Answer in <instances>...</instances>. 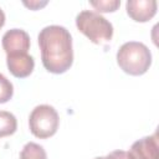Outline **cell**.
I'll return each instance as SVG.
<instances>
[{"label": "cell", "mask_w": 159, "mask_h": 159, "mask_svg": "<svg viewBox=\"0 0 159 159\" xmlns=\"http://www.w3.org/2000/svg\"><path fill=\"white\" fill-rule=\"evenodd\" d=\"M39 46L43 67L51 73H65L73 63L72 36L60 25L43 27L39 34Z\"/></svg>", "instance_id": "1"}, {"label": "cell", "mask_w": 159, "mask_h": 159, "mask_svg": "<svg viewBox=\"0 0 159 159\" xmlns=\"http://www.w3.org/2000/svg\"><path fill=\"white\" fill-rule=\"evenodd\" d=\"M117 63L120 70L130 76L144 75L152 65L150 50L142 42H125L117 52Z\"/></svg>", "instance_id": "2"}, {"label": "cell", "mask_w": 159, "mask_h": 159, "mask_svg": "<svg viewBox=\"0 0 159 159\" xmlns=\"http://www.w3.org/2000/svg\"><path fill=\"white\" fill-rule=\"evenodd\" d=\"M76 26L89 41L101 45L111 41L113 36L112 24L99 12L83 10L76 16Z\"/></svg>", "instance_id": "3"}, {"label": "cell", "mask_w": 159, "mask_h": 159, "mask_svg": "<svg viewBox=\"0 0 159 159\" xmlns=\"http://www.w3.org/2000/svg\"><path fill=\"white\" fill-rule=\"evenodd\" d=\"M60 124L57 111L50 104L36 106L29 117V127L31 133L40 139L52 137Z\"/></svg>", "instance_id": "4"}, {"label": "cell", "mask_w": 159, "mask_h": 159, "mask_svg": "<svg viewBox=\"0 0 159 159\" xmlns=\"http://www.w3.org/2000/svg\"><path fill=\"white\" fill-rule=\"evenodd\" d=\"M1 43L6 55L27 53L30 50V36L25 30L11 29L4 34Z\"/></svg>", "instance_id": "5"}, {"label": "cell", "mask_w": 159, "mask_h": 159, "mask_svg": "<svg viewBox=\"0 0 159 159\" xmlns=\"http://www.w3.org/2000/svg\"><path fill=\"white\" fill-rule=\"evenodd\" d=\"M128 153L133 159H159V145L157 133L143 137L134 142Z\"/></svg>", "instance_id": "6"}, {"label": "cell", "mask_w": 159, "mask_h": 159, "mask_svg": "<svg viewBox=\"0 0 159 159\" xmlns=\"http://www.w3.org/2000/svg\"><path fill=\"white\" fill-rule=\"evenodd\" d=\"M155 0H128L125 4L127 14L137 22H147L157 14Z\"/></svg>", "instance_id": "7"}, {"label": "cell", "mask_w": 159, "mask_h": 159, "mask_svg": "<svg viewBox=\"0 0 159 159\" xmlns=\"http://www.w3.org/2000/svg\"><path fill=\"white\" fill-rule=\"evenodd\" d=\"M6 65L10 73L17 78H25L30 76L35 67L34 57L29 53H14L6 55Z\"/></svg>", "instance_id": "8"}, {"label": "cell", "mask_w": 159, "mask_h": 159, "mask_svg": "<svg viewBox=\"0 0 159 159\" xmlns=\"http://www.w3.org/2000/svg\"><path fill=\"white\" fill-rule=\"evenodd\" d=\"M16 129H17L16 117L7 111H0V138L14 134Z\"/></svg>", "instance_id": "9"}, {"label": "cell", "mask_w": 159, "mask_h": 159, "mask_svg": "<svg viewBox=\"0 0 159 159\" xmlns=\"http://www.w3.org/2000/svg\"><path fill=\"white\" fill-rule=\"evenodd\" d=\"M20 159H47V154L42 145L29 142L24 145L20 153Z\"/></svg>", "instance_id": "10"}, {"label": "cell", "mask_w": 159, "mask_h": 159, "mask_svg": "<svg viewBox=\"0 0 159 159\" xmlns=\"http://www.w3.org/2000/svg\"><path fill=\"white\" fill-rule=\"evenodd\" d=\"M12 94H14L12 83L2 73H0V103H6L7 101H10Z\"/></svg>", "instance_id": "11"}, {"label": "cell", "mask_w": 159, "mask_h": 159, "mask_svg": "<svg viewBox=\"0 0 159 159\" xmlns=\"http://www.w3.org/2000/svg\"><path fill=\"white\" fill-rule=\"evenodd\" d=\"M89 4L99 12H113L119 7L120 1L119 0H98V1H89Z\"/></svg>", "instance_id": "12"}, {"label": "cell", "mask_w": 159, "mask_h": 159, "mask_svg": "<svg viewBox=\"0 0 159 159\" xmlns=\"http://www.w3.org/2000/svg\"><path fill=\"white\" fill-rule=\"evenodd\" d=\"M104 159H133L130 157V154L128 152H124V150H113L108 155L104 157Z\"/></svg>", "instance_id": "13"}, {"label": "cell", "mask_w": 159, "mask_h": 159, "mask_svg": "<svg viewBox=\"0 0 159 159\" xmlns=\"http://www.w3.org/2000/svg\"><path fill=\"white\" fill-rule=\"evenodd\" d=\"M46 4H47V1H43V2H40V1H30V2H27V1H25L24 2L25 6H27V7L32 9V10H37V9H40L42 6H45Z\"/></svg>", "instance_id": "14"}, {"label": "cell", "mask_w": 159, "mask_h": 159, "mask_svg": "<svg viewBox=\"0 0 159 159\" xmlns=\"http://www.w3.org/2000/svg\"><path fill=\"white\" fill-rule=\"evenodd\" d=\"M4 24H5V14H4V11L0 9V29L4 26Z\"/></svg>", "instance_id": "15"}, {"label": "cell", "mask_w": 159, "mask_h": 159, "mask_svg": "<svg viewBox=\"0 0 159 159\" xmlns=\"http://www.w3.org/2000/svg\"><path fill=\"white\" fill-rule=\"evenodd\" d=\"M94 159H104V157H97V158H94Z\"/></svg>", "instance_id": "16"}]
</instances>
